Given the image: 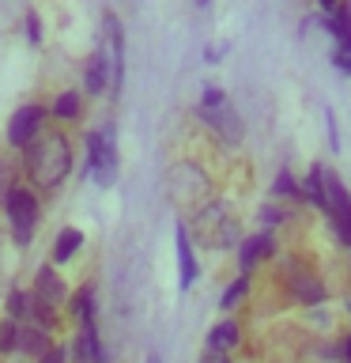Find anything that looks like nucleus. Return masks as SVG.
<instances>
[{
	"label": "nucleus",
	"mask_w": 351,
	"mask_h": 363,
	"mask_svg": "<svg viewBox=\"0 0 351 363\" xmlns=\"http://www.w3.org/2000/svg\"><path fill=\"white\" fill-rule=\"evenodd\" d=\"M72 170V144L64 133H38L27 144V174L38 189H57Z\"/></svg>",
	"instance_id": "f257e3e1"
},
{
	"label": "nucleus",
	"mask_w": 351,
	"mask_h": 363,
	"mask_svg": "<svg viewBox=\"0 0 351 363\" xmlns=\"http://www.w3.org/2000/svg\"><path fill=\"white\" fill-rule=\"evenodd\" d=\"M192 235H197V242L212 246V250H231V246H238V238H242L234 212L219 201L197 208V216H192Z\"/></svg>",
	"instance_id": "f03ea898"
},
{
	"label": "nucleus",
	"mask_w": 351,
	"mask_h": 363,
	"mask_svg": "<svg viewBox=\"0 0 351 363\" xmlns=\"http://www.w3.org/2000/svg\"><path fill=\"white\" fill-rule=\"evenodd\" d=\"M197 113L223 144H231V147L242 144V118H238V110L231 106V99H226L219 87H204V99H200Z\"/></svg>",
	"instance_id": "7ed1b4c3"
},
{
	"label": "nucleus",
	"mask_w": 351,
	"mask_h": 363,
	"mask_svg": "<svg viewBox=\"0 0 351 363\" xmlns=\"http://www.w3.org/2000/svg\"><path fill=\"white\" fill-rule=\"evenodd\" d=\"M87 174L102 189L117 182V140H113V125L87 136Z\"/></svg>",
	"instance_id": "20e7f679"
},
{
	"label": "nucleus",
	"mask_w": 351,
	"mask_h": 363,
	"mask_svg": "<svg viewBox=\"0 0 351 363\" xmlns=\"http://www.w3.org/2000/svg\"><path fill=\"white\" fill-rule=\"evenodd\" d=\"M321 212L333 220L336 235L351 246V197H347L344 182H340L333 170H325V167H321Z\"/></svg>",
	"instance_id": "39448f33"
},
{
	"label": "nucleus",
	"mask_w": 351,
	"mask_h": 363,
	"mask_svg": "<svg viewBox=\"0 0 351 363\" xmlns=\"http://www.w3.org/2000/svg\"><path fill=\"white\" fill-rule=\"evenodd\" d=\"M4 212H8V223H11V235H16L19 246L30 242L34 235V223H38V197L23 186H11L4 193Z\"/></svg>",
	"instance_id": "423d86ee"
},
{
	"label": "nucleus",
	"mask_w": 351,
	"mask_h": 363,
	"mask_svg": "<svg viewBox=\"0 0 351 363\" xmlns=\"http://www.w3.org/2000/svg\"><path fill=\"white\" fill-rule=\"evenodd\" d=\"M42 121H45V106H38V102L19 106L16 113H11V121H8V144L11 147H27L34 136L42 133Z\"/></svg>",
	"instance_id": "0eeeda50"
},
{
	"label": "nucleus",
	"mask_w": 351,
	"mask_h": 363,
	"mask_svg": "<svg viewBox=\"0 0 351 363\" xmlns=\"http://www.w3.org/2000/svg\"><path fill=\"white\" fill-rule=\"evenodd\" d=\"M287 291H291L299 303H306V306H313V303L325 299L321 280H317L313 272H306V269H294V265L287 269Z\"/></svg>",
	"instance_id": "6e6552de"
},
{
	"label": "nucleus",
	"mask_w": 351,
	"mask_h": 363,
	"mask_svg": "<svg viewBox=\"0 0 351 363\" xmlns=\"http://www.w3.org/2000/svg\"><path fill=\"white\" fill-rule=\"evenodd\" d=\"M110 79H113V72H110V53H106V45H102V50L91 53V61H87V68H84V87H87V95H102V91L110 87Z\"/></svg>",
	"instance_id": "1a4fd4ad"
},
{
	"label": "nucleus",
	"mask_w": 351,
	"mask_h": 363,
	"mask_svg": "<svg viewBox=\"0 0 351 363\" xmlns=\"http://www.w3.org/2000/svg\"><path fill=\"white\" fill-rule=\"evenodd\" d=\"M72 356H76L79 363H106V352H102V345H98L95 322H91V325H79V337H76Z\"/></svg>",
	"instance_id": "9d476101"
},
{
	"label": "nucleus",
	"mask_w": 351,
	"mask_h": 363,
	"mask_svg": "<svg viewBox=\"0 0 351 363\" xmlns=\"http://www.w3.org/2000/svg\"><path fill=\"white\" fill-rule=\"evenodd\" d=\"M178 265H181V288H192L197 280V257H192V242H189V231L178 223Z\"/></svg>",
	"instance_id": "9b49d317"
},
{
	"label": "nucleus",
	"mask_w": 351,
	"mask_h": 363,
	"mask_svg": "<svg viewBox=\"0 0 351 363\" xmlns=\"http://www.w3.org/2000/svg\"><path fill=\"white\" fill-rule=\"evenodd\" d=\"M50 348V329L38 325V322H30V325H19V352H27V356L38 359L42 352Z\"/></svg>",
	"instance_id": "f8f14e48"
},
{
	"label": "nucleus",
	"mask_w": 351,
	"mask_h": 363,
	"mask_svg": "<svg viewBox=\"0 0 351 363\" xmlns=\"http://www.w3.org/2000/svg\"><path fill=\"white\" fill-rule=\"evenodd\" d=\"M238 246H242V250H238L242 272H249L260 257H268V254H272V235H253V238H246V242H238Z\"/></svg>",
	"instance_id": "ddd939ff"
},
{
	"label": "nucleus",
	"mask_w": 351,
	"mask_h": 363,
	"mask_svg": "<svg viewBox=\"0 0 351 363\" xmlns=\"http://www.w3.org/2000/svg\"><path fill=\"white\" fill-rule=\"evenodd\" d=\"M79 246H84V231L79 227H64L53 242V261H68L72 254H79Z\"/></svg>",
	"instance_id": "4468645a"
},
{
	"label": "nucleus",
	"mask_w": 351,
	"mask_h": 363,
	"mask_svg": "<svg viewBox=\"0 0 351 363\" xmlns=\"http://www.w3.org/2000/svg\"><path fill=\"white\" fill-rule=\"evenodd\" d=\"M325 23H328V30H333L336 42L351 38V4H344V0H340V4L325 16Z\"/></svg>",
	"instance_id": "2eb2a0df"
},
{
	"label": "nucleus",
	"mask_w": 351,
	"mask_h": 363,
	"mask_svg": "<svg viewBox=\"0 0 351 363\" xmlns=\"http://www.w3.org/2000/svg\"><path fill=\"white\" fill-rule=\"evenodd\" d=\"M72 314L79 318V325L95 322V288H91V284H84V288L72 295Z\"/></svg>",
	"instance_id": "dca6fc26"
},
{
	"label": "nucleus",
	"mask_w": 351,
	"mask_h": 363,
	"mask_svg": "<svg viewBox=\"0 0 351 363\" xmlns=\"http://www.w3.org/2000/svg\"><path fill=\"white\" fill-rule=\"evenodd\" d=\"M238 345V325L234 322H219L208 333V348L212 352H226V348H234Z\"/></svg>",
	"instance_id": "f3484780"
},
{
	"label": "nucleus",
	"mask_w": 351,
	"mask_h": 363,
	"mask_svg": "<svg viewBox=\"0 0 351 363\" xmlns=\"http://www.w3.org/2000/svg\"><path fill=\"white\" fill-rule=\"evenodd\" d=\"M8 318H16V322H27V318H34V295L11 291V295H8Z\"/></svg>",
	"instance_id": "a211bd4d"
},
{
	"label": "nucleus",
	"mask_w": 351,
	"mask_h": 363,
	"mask_svg": "<svg viewBox=\"0 0 351 363\" xmlns=\"http://www.w3.org/2000/svg\"><path fill=\"white\" fill-rule=\"evenodd\" d=\"M53 118L57 121H76L79 118V95L76 91H64V95L53 102Z\"/></svg>",
	"instance_id": "6ab92c4d"
},
{
	"label": "nucleus",
	"mask_w": 351,
	"mask_h": 363,
	"mask_svg": "<svg viewBox=\"0 0 351 363\" xmlns=\"http://www.w3.org/2000/svg\"><path fill=\"white\" fill-rule=\"evenodd\" d=\"M246 291H249V277H246V272H242V277H238V280L231 284V288L223 291V299H219V306H223V311H234V306H238V303L246 299Z\"/></svg>",
	"instance_id": "aec40b11"
},
{
	"label": "nucleus",
	"mask_w": 351,
	"mask_h": 363,
	"mask_svg": "<svg viewBox=\"0 0 351 363\" xmlns=\"http://www.w3.org/2000/svg\"><path fill=\"white\" fill-rule=\"evenodd\" d=\"M11 352H19V322L16 318H8L0 325V356H11Z\"/></svg>",
	"instance_id": "412c9836"
},
{
	"label": "nucleus",
	"mask_w": 351,
	"mask_h": 363,
	"mask_svg": "<svg viewBox=\"0 0 351 363\" xmlns=\"http://www.w3.org/2000/svg\"><path fill=\"white\" fill-rule=\"evenodd\" d=\"M333 65L340 68V72H347V76H351V38L336 42V50H333Z\"/></svg>",
	"instance_id": "4be33fe9"
},
{
	"label": "nucleus",
	"mask_w": 351,
	"mask_h": 363,
	"mask_svg": "<svg viewBox=\"0 0 351 363\" xmlns=\"http://www.w3.org/2000/svg\"><path fill=\"white\" fill-rule=\"evenodd\" d=\"M276 193H280V197H302L299 186H294V178L287 174V170H280V174H276Z\"/></svg>",
	"instance_id": "5701e85b"
},
{
	"label": "nucleus",
	"mask_w": 351,
	"mask_h": 363,
	"mask_svg": "<svg viewBox=\"0 0 351 363\" xmlns=\"http://www.w3.org/2000/svg\"><path fill=\"white\" fill-rule=\"evenodd\" d=\"M64 359H68V348H61V345H57V348H45L42 356H38V363H64Z\"/></svg>",
	"instance_id": "b1692460"
},
{
	"label": "nucleus",
	"mask_w": 351,
	"mask_h": 363,
	"mask_svg": "<svg viewBox=\"0 0 351 363\" xmlns=\"http://www.w3.org/2000/svg\"><path fill=\"white\" fill-rule=\"evenodd\" d=\"M27 38L38 45L42 42V30H38V16H34V11H27Z\"/></svg>",
	"instance_id": "393cba45"
},
{
	"label": "nucleus",
	"mask_w": 351,
	"mask_h": 363,
	"mask_svg": "<svg viewBox=\"0 0 351 363\" xmlns=\"http://www.w3.org/2000/svg\"><path fill=\"white\" fill-rule=\"evenodd\" d=\"M226 50V45H208V50H204V61H208V65H215V61H219V53Z\"/></svg>",
	"instance_id": "a878e982"
},
{
	"label": "nucleus",
	"mask_w": 351,
	"mask_h": 363,
	"mask_svg": "<svg viewBox=\"0 0 351 363\" xmlns=\"http://www.w3.org/2000/svg\"><path fill=\"white\" fill-rule=\"evenodd\" d=\"M260 220H265V223H280V208H265V212H260Z\"/></svg>",
	"instance_id": "bb28decb"
},
{
	"label": "nucleus",
	"mask_w": 351,
	"mask_h": 363,
	"mask_svg": "<svg viewBox=\"0 0 351 363\" xmlns=\"http://www.w3.org/2000/svg\"><path fill=\"white\" fill-rule=\"evenodd\" d=\"M336 4H340V0H317V8H321V11H325V16H328V11H333Z\"/></svg>",
	"instance_id": "cd10ccee"
},
{
	"label": "nucleus",
	"mask_w": 351,
	"mask_h": 363,
	"mask_svg": "<svg viewBox=\"0 0 351 363\" xmlns=\"http://www.w3.org/2000/svg\"><path fill=\"white\" fill-rule=\"evenodd\" d=\"M344 359H347V363H351V337H347V340H344Z\"/></svg>",
	"instance_id": "c85d7f7f"
},
{
	"label": "nucleus",
	"mask_w": 351,
	"mask_h": 363,
	"mask_svg": "<svg viewBox=\"0 0 351 363\" xmlns=\"http://www.w3.org/2000/svg\"><path fill=\"white\" fill-rule=\"evenodd\" d=\"M197 4H208V0H197Z\"/></svg>",
	"instance_id": "c756f323"
}]
</instances>
